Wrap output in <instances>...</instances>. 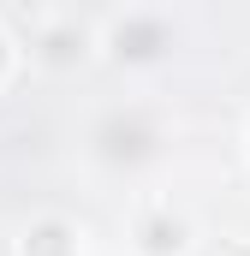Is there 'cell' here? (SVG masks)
<instances>
[{
    "label": "cell",
    "instance_id": "obj_2",
    "mask_svg": "<svg viewBox=\"0 0 250 256\" xmlns=\"http://www.w3.org/2000/svg\"><path fill=\"white\" fill-rule=\"evenodd\" d=\"M108 48H114V60H131V66H143V60H155L161 48H167V24L161 18H120L114 24V36H108Z\"/></svg>",
    "mask_w": 250,
    "mask_h": 256
},
{
    "label": "cell",
    "instance_id": "obj_3",
    "mask_svg": "<svg viewBox=\"0 0 250 256\" xmlns=\"http://www.w3.org/2000/svg\"><path fill=\"white\" fill-rule=\"evenodd\" d=\"M137 250H143V256H179V250H185V220L167 214V208L143 214V220H137Z\"/></svg>",
    "mask_w": 250,
    "mask_h": 256
},
{
    "label": "cell",
    "instance_id": "obj_1",
    "mask_svg": "<svg viewBox=\"0 0 250 256\" xmlns=\"http://www.w3.org/2000/svg\"><path fill=\"white\" fill-rule=\"evenodd\" d=\"M96 149H102V161H114V167H137L143 155H155V126H149L143 114H108V120L96 126Z\"/></svg>",
    "mask_w": 250,
    "mask_h": 256
},
{
    "label": "cell",
    "instance_id": "obj_7",
    "mask_svg": "<svg viewBox=\"0 0 250 256\" xmlns=\"http://www.w3.org/2000/svg\"><path fill=\"white\" fill-rule=\"evenodd\" d=\"M0 78H6V36H0Z\"/></svg>",
    "mask_w": 250,
    "mask_h": 256
},
{
    "label": "cell",
    "instance_id": "obj_6",
    "mask_svg": "<svg viewBox=\"0 0 250 256\" xmlns=\"http://www.w3.org/2000/svg\"><path fill=\"white\" fill-rule=\"evenodd\" d=\"M214 256H250V250H244V244H220Z\"/></svg>",
    "mask_w": 250,
    "mask_h": 256
},
{
    "label": "cell",
    "instance_id": "obj_4",
    "mask_svg": "<svg viewBox=\"0 0 250 256\" xmlns=\"http://www.w3.org/2000/svg\"><path fill=\"white\" fill-rule=\"evenodd\" d=\"M24 256H78V232L66 220H36L24 238Z\"/></svg>",
    "mask_w": 250,
    "mask_h": 256
},
{
    "label": "cell",
    "instance_id": "obj_5",
    "mask_svg": "<svg viewBox=\"0 0 250 256\" xmlns=\"http://www.w3.org/2000/svg\"><path fill=\"white\" fill-rule=\"evenodd\" d=\"M78 60H84V30L54 24V30L42 36V66H78Z\"/></svg>",
    "mask_w": 250,
    "mask_h": 256
}]
</instances>
